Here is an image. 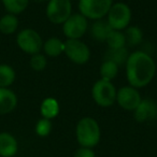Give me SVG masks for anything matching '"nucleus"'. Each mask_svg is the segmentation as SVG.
I'll list each match as a JSON object with an SVG mask.
<instances>
[{"instance_id":"nucleus-16","label":"nucleus","mask_w":157,"mask_h":157,"mask_svg":"<svg viewBox=\"0 0 157 157\" xmlns=\"http://www.w3.org/2000/svg\"><path fill=\"white\" fill-rule=\"evenodd\" d=\"M65 48V42L61 41L59 38L52 37L43 42V48L42 50L44 51V54L48 57H58L63 53Z\"/></svg>"},{"instance_id":"nucleus-3","label":"nucleus","mask_w":157,"mask_h":157,"mask_svg":"<svg viewBox=\"0 0 157 157\" xmlns=\"http://www.w3.org/2000/svg\"><path fill=\"white\" fill-rule=\"evenodd\" d=\"M131 18V9L125 2L113 3L107 14V22L113 30H125L130 25Z\"/></svg>"},{"instance_id":"nucleus-11","label":"nucleus","mask_w":157,"mask_h":157,"mask_svg":"<svg viewBox=\"0 0 157 157\" xmlns=\"http://www.w3.org/2000/svg\"><path fill=\"white\" fill-rule=\"evenodd\" d=\"M133 117L138 123H147L157 118V102L153 99H142L133 111Z\"/></svg>"},{"instance_id":"nucleus-22","label":"nucleus","mask_w":157,"mask_h":157,"mask_svg":"<svg viewBox=\"0 0 157 157\" xmlns=\"http://www.w3.org/2000/svg\"><path fill=\"white\" fill-rule=\"evenodd\" d=\"M129 56V53L127 48H117V50H108L105 53V59L107 60H111L113 63H115L118 67L125 65L127 61V58Z\"/></svg>"},{"instance_id":"nucleus-1","label":"nucleus","mask_w":157,"mask_h":157,"mask_svg":"<svg viewBox=\"0 0 157 157\" xmlns=\"http://www.w3.org/2000/svg\"><path fill=\"white\" fill-rule=\"evenodd\" d=\"M125 69L129 85L139 90L153 81L156 74V63L150 54L143 51H136L129 54Z\"/></svg>"},{"instance_id":"nucleus-26","label":"nucleus","mask_w":157,"mask_h":157,"mask_svg":"<svg viewBox=\"0 0 157 157\" xmlns=\"http://www.w3.org/2000/svg\"><path fill=\"white\" fill-rule=\"evenodd\" d=\"M73 157H96V154L93 151V148H88V147H80L75 151Z\"/></svg>"},{"instance_id":"nucleus-25","label":"nucleus","mask_w":157,"mask_h":157,"mask_svg":"<svg viewBox=\"0 0 157 157\" xmlns=\"http://www.w3.org/2000/svg\"><path fill=\"white\" fill-rule=\"evenodd\" d=\"M52 128H53L52 121L42 117V118H40L37 122V124H36L35 131H36V133H37V136H39V137H41V138H45L51 133Z\"/></svg>"},{"instance_id":"nucleus-23","label":"nucleus","mask_w":157,"mask_h":157,"mask_svg":"<svg viewBox=\"0 0 157 157\" xmlns=\"http://www.w3.org/2000/svg\"><path fill=\"white\" fill-rule=\"evenodd\" d=\"M108 48L110 50H117V48H126V39H125L124 31L112 30L105 40Z\"/></svg>"},{"instance_id":"nucleus-13","label":"nucleus","mask_w":157,"mask_h":157,"mask_svg":"<svg viewBox=\"0 0 157 157\" xmlns=\"http://www.w3.org/2000/svg\"><path fill=\"white\" fill-rule=\"evenodd\" d=\"M18 151V143L12 133L0 132V157H14Z\"/></svg>"},{"instance_id":"nucleus-8","label":"nucleus","mask_w":157,"mask_h":157,"mask_svg":"<svg viewBox=\"0 0 157 157\" xmlns=\"http://www.w3.org/2000/svg\"><path fill=\"white\" fill-rule=\"evenodd\" d=\"M45 14L51 23L63 25L72 14L71 0H48Z\"/></svg>"},{"instance_id":"nucleus-21","label":"nucleus","mask_w":157,"mask_h":157,"mask_svg":"<svg viewBox=\"0 0 157 157\" xmlns=\"http://www.w3.org/2000/svg\"><path fill=\"white\" fill-rule=\"evenodd\" d=\"M1 2L8 13L18 15L27 9L29 0H1Z\"/></svg>"},{"instance_id":"nucleus-7","label":"nucleus","mask_w":157,"mask_h":157,"mask_svg":"<svg viewBox=\"0 0 157 157\" xmlns=\"http://www.w3.org/2000/svg\"><path fill=\"white\" fill-rule=\"evenodd\" d=\"M63 54L75 65H85L90 58V50L81 39H67L65 41Z\"/></svg>"},{"instance_id":"nucleus-19","label":"nucleus","mask_w":157,"mask_h":157,"mask_svg":"<svg viewBox=\"0 0 157 157\" xmlns=\"http://www.w3.org/2000/svg\"><path fill=\"white\" fill-rule=\"evenodd\" d=\"M118 68L120 67L115 63L105 59L103 63H101L100 68H99V73H100L101 76L100 78L101 80H105V81L112 82L117 76Z\"/></svg>"},{"instance_id":"nucleus-2","label":"nucleus","mask_w":157,"mask_h":157,"mask_svg":"<svg viewBox=\"0 0 157 157\" xmlns=\"http://www.w3.org/2000/svg\"><path fill=\"white\" fill-rule=\"evenodd\" d=\"M76 141L82 147L93 148L98 145L101 138V130L95 118L85 116L78 121L75 127Z\"/></svg>"},{"instance_id":"nucleus-9","label":"nucleus","mask_w":157,"mask_h":157,"mask_svg":"<svg viewBox=\"0 0 157 157\" xmlns=\"http://www.w3.org/2000/svg\"><path fill=\"white\" fill-rule=\"evenodd\" d=\"M88 29V20L81 13L71 14L63 24V33L67 39H81Z\"/></svg>"},{"instance_id":"nucleus-6","label":"nucleus","mask_w":157,"mask_h":157,"mask_svg":"<svg viewBox=\"0 0 157 157\" xmlns=\"http://www.w3.org/2000/svg\"><path fill=\"white\" fill-rule=\"evenodd\" d=\"M43 40L37 30L31 28H25L16 36V44L21 51L28 55L40 53L43 48Z\"/></svg>"},{"instance_id":"nucleus-15","label":"nucleus","mask_w":157,"mask_h":157,"mask_svg":"<svg viewBox=\"0 0 157 157\" xmlns=\"http://www.w3.org/2000/svg\"><path fill=\"white\" fill-rule=\"evenodd\" d=\"M60 108H59V103L53 97H48V98L43 99L40 105V113L43 118H48V120H53L59 114Z\"/></svg>"},{"instance_id":"nucleus-27","label":"nucleus","mask_w":157,"mask_h":157,"mask_svg":"<svg viewBox=\"0 0 157 157\" xmlns=\"http://www.w3.org/2000/svg\"><path fill=\"white\" fill-rule=\"evenodd\" d=\"M35 1H38V2H43V1H48V0H35Z\"/></svg>"},{"instance_id":"nucleus-10","label":"nucleus","mask_w":157,"mask_h":157,"mask_svg":"<svg viewBox=\"0 0 157 157\" xmlns=\"http://www.w3.org/2000/svg\"><path fill=\"white\" fill-rule=\"evenodd\" d=\"M142 98L138 88L130 85L123 86L116 93V103L126 111H135Z\"/></svg>"},{"instance_id":"nucleus-20","label":"nucleus","mask_w":157,"mask_h":157,"mask_svg":"<svg viewBox=\"0 0 157 157\" xmlns=\"http://www.w3.org/2000/svg\"><path fill=\"white\" fill-rule=\"evenodd\" d=\"M125 39H126V45L128 46H137L143 40V33L141 28L135 25H129L124 31Z\"/></svg>"},{"instance_id":"nucleus-18","label":"nucleus","mask_w":157,"mask_h":157,"mask_svg":"<svg viewBox=\"0 0 157 157\" xmlns=\"http://www.w3.org/2000/svg\"><path fill=\"white\" fill-rule=\"evenodd\" d=\"M16 78V72L14 68L7 63L0 65V87L10 88Z\"/></svg>"},{"instance_id":"nucleus-12","label":"nucleus","mask_w":157,"mask_h":157,"mask_svg":"<svg viewBox=\"0 0 157 157\" xmlns=\"http://www.w3.org/2000/svg\"><path fill=\"white\" fill-rule=\"evenodd\" d=\"M18 99L11 88L0 87V115L13 112L17 107Z\"/></svg>"},{"instance_id":"nucleus-14","label":"nucleus","mask_w":157,"mask_h":157,"mask_svg":"<svg viewBox=\"0 0 157 157\" xmlns=\"http://www.w3.org/2000/svg\"><path fill=\"white\" fill-rule=\"evenodd\" d=\"M113 29L108 24L107 20H98L95 21L90 26V35L93 39L98 42H105L108 36Z\"/></svg>"},{"instance_id":"nucleus-24","label":"nucleus","mask_w":157,"mask_h":157,"mask_svg":"<svg viewBox=\"0 0 157 157\" xmlns=\"http://www.w3.org/2000/svg\"><path fill=\"white\" fill-rule=\"evenodd\" d=\"M29 66L33 71H43L48 66V59H46L45 55L37 53V54L31 55L30 59H29Z\"/></svg>"},{"instance_id":"nucleus-5","label":"nucleus","mask_w":157,"mask_h":157,"mask_svg":"<svg viewBox=\"0 0 157 157\" xmlns=\"http://www.w3.org/2000/svg\"><path fill=\"white\" fill-rule=\"evenodd\" d=\"M113 0H78V11L87 20L98 21L107 16Z\"/></svg>"},{"instance_id":"nucleus-17","label":"nucleus","mask_w":157,"mask_h":157,"mask_svg":"<svg viewBox=\"0 0 157 157\" xmlns=\"http://www.w3.org/2000/svg\"><path fill=\"white\" fill-rule=\"evenodd\" d=\"M18 18L17 15L7 13L0 18V33L2 35L10 36L16 33L18 28Z\"/></svg>"},{"instance_id":"nucleus-4","label":"nucleus","mask_w":157,"mask_h":157,"mask_svg":"<svg viewBox=\"0 0 157 157\" xmlns=\"http://www.w3.org/2000/svg\"><path fill=\"white\" fill-rule=\"evenodd\" d=\"M116 93L117 90L112 82L98 80L92 87V97L97 105L101 108L112 107L116 102Z\"/></svg>"}]
</instances>
